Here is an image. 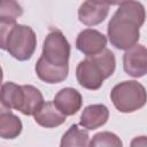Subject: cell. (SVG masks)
Instances as JSON below:
<instances>
[{
    "label": "cell",
    "instance_id": "1",
    "mask_svg": "<svg viewBox=\"0 0 147 147\" xmlns=\"http://www.w3.org/2000/svg\"><path fill=\"white\" fill-rule=\"evenodd\" d=\"M70 44L59 29H52L42 44V52L34 70L45 83L57 84L63 82L69 74Z\"/></svg>",
    "mask_w": 147,
    "mask_h": 147
},
{
    "label": "cell",
    "instance_id": "2",
    "mask_svg": "<svg viewBox=\"0 0 147 147\" xmlns=\"http://www.w3.org/2000/svg\"><path fill=\"white\" fill-rule=\"evenodd\" d=\"M145 8L140 2H121L107 26V36L110 44L122 51H126L138 44L140 28L145 23Z\"/></svg>",
    "mask_w": 147,
    "mask_h": 147
},
{
    "label": "cell",
    "instance_id": "3",
    "mask_svg": "<svg viewBox=\"0 0 147 147\" xmlns=\"http://www.w3.org/2000/svg\"><path fill=\"white\" fill-rule=\"evenodd\" d=\"M116 69V59L114 53L105 48L101 53L86 56L85 60L80 61L76 68V78L78 84L91 91L99 90L103 80L109 78Z\"/></svg>",
    "mask_w": 147,
    "mask_h": 147
},
{
    "label": "cell",
    "instance_id": "4",
    "mask_svg": "<svg viewBox=\"0 0 147 147\" xmlns=\"http://www.w3.org/2000/svg\"><path fill=\"white\" fill-rule=\"evenodd\" d=\"M110 99L118 111L133 113L145 106L146 90L137 80H124L113 87Z\"/></svg>",
    "mask_w": 147,
    "mask_h": 147
},
{
    "label": "cell",
    "instance_id": "5",
    "mask_svg": "<svg viewBox=\"0 0 147 147\" xmlns=\"http://www.w3.org/2000/svg\"><path fill=\"white\" fill-rule=\"evenodd\" d=\"M37 37L34 31L24 24H16L9 33L6 51L18 61H28L36 51Z\"/></svg>",
    "mask_w": 147,
    "mask_h": 147
},
{
    "label": "cell",
    "instance_id": "6",
    "mask_svg": "<svg viewBox=\"0 0 147 147\" xmlns=\"http://www.w3.org/2000/svg\"><path fill=\"white\" fill-rule=\"evenodd\" d=\"M124 71L134 78L144 77L147 72V49L141 44H136L126 49L123 55Z\"/></svg>",
    "mask_w": 147,
    "mask_h": 147
},
{
    "label": "cell",
    "instance_id": "7",
    "mask_svg": "<svg viewBox=\"0 0 147 147\" xmlns=\"http://www.w3.org/2000/svg\"><path fill=\"white\" fill-rule=\"evenodd\" d=\"M107 45V38L95 29H85L80 31L76 39V47L86 56H93L101 53Z\"/></svg>",
    "mask_w": 147,
    "mask_h": 147
},
{
    "label": "cell",
    "instance_id": "8",
    "mask_svg": "<svg viewBox=\"0 0 147 147\" xmlns=\"http://www.w3.org/2000/svg\"><path fill=\"white\" fill-rule=\"evenodd\" d=\"M110 5L107 2L85 1L79 6L78 20L87 26H94L102 23L108 16Z\"/></svg>",
    "mask_w": 147,
    "mask_h": 147
},
{
    "label": "cell",
    "instance_id": "9",
    "mask_svg": "<svg viewBox=\"0 0 147 147\" xmlns=\"http://www.w3.org/2000/svg\"><path fill=\"white\" fill-rule=\"evenodd\" d=\"M53 103L57 110L67 117L75 115L80 109L83 105V98L76 88L64 87L55 94Z\"/></svg>",
    "mask_w": 147,
    "mask_h": 147
},
{
    "label": "cell",
    "instance_id": "10",
    "mask_svg": "<svg viewBox=\"0 0 147 147\" xmlns=\"http://www.w3.org/2000/svg\"><path fill=\"white\" fill-rule=\"evenodd\" d=\"M44 105L41 92L32 85H21V95L16 110L23 115L33 116Z\"/></svg>",
    "mask_w": 147,
    "mask_h": 147
},
{
    "label": "cell",
    "instance_id": "11",
    "mask_svg": "<svg viewBox=\"0 0 147 147\" xmlns=\"http://www.w3.org/2000/svg\"><path fill=\"white\" fill-rule=\"evenodd\" d=\"M109 118V110L105 105L95 103L84 108L79 125L85 130H95L107 123Z\"/></svg>",
    "mask_w": 147,
    "mask_h": 147
},
{
    "label": "cell",
    "instance_id": "12",
    "mask_svg": "<svg viewBox=\"0 0 147 147\" xmlns=\"http://www.w3.org/2000/svg\"><path fill=\"white\" fill-rule=\"evenodd\" d=\"M22 129L23 125L18 116L0 102V138L15 139L21 134Z\"/></svg>",
    "mask_w": 147,
    "mask_h": 147
},
{
    "label": "cell",
    "instance_id": "13",
    "mask_svg": "<svg viewBox=\"0 0 147 147\" xmlns=\"http://www.w3.org/2000/svg\"><path fill=\"white\" fill-rule=\"evenodd\" d=\"M33 117L37 124L46 129L57 127L65 122V116L57 110L53 101L44 102L41 108L33 115Z\"/></svg>",
    "mask_w": 147,
    "mask_h": 147
},
{
    "label": "cell",
    "instance_id": "14",
    "mask_svg": "<svg viewBox=\"0 0 147 147\" xmlns=\"http://www.w3.org/2000/svg\"><path fill=\"white\" fill-rule=\"evenodd\" d=\"M88 139L90 136L87 130L80 129L77 124H72L62 136L60 147H87Z\"/></svg>",
    "mask_w": 147,
    "mask_h": 147
},
{
    "label": "cell",
    "instance_id": "15",
    "mask_svg": "<svg viewBox=\"0 0 147 147\" xmlns=\"http://www.w3.org/2000/svg\"><path fill=\"white\" fill-rule=\"evenodd\" d=\"M87 147H123V142L117 134L103 131L94 134Z\"/></svg>",
    "mask_w": 147,
    "mask_h": 147
},
{
    "label": "cell",
    "instance_id": "16",
    "mask_svg": "<svg viewBox=\"0 0 147 147\" xmlns=\"http://www.w3.org/2000/svg\"><path fill=\"white\" fill-rule=\"evenodd\" d=\"M23 14L22 6L14 0H0V20H16Z\"/></svg>",
    "mask_w": 147,
    "mask_h": 147
},
{
    "label": "cell",
    "instance_id": "17",
    "mask_svg": "<svg viewBox=\"0 0 147 147\" xmlns=\"http://www.w3.org/2000/svg\"><path fill=\"white\" fill-rule=\"evenodd\" d=\"M16 20H0V49L6 51V44L10 31L16 25Z\"/></svg>",
    "mask_w": 147,
    "mask_h": 147
},
{
    "label": "cell",
    "instance_id": "18",
    "mask_svg": "<svg viewBox=\"0 0 147 147\" xmlns=\"http://www.w3.org/2000/svg\"><path fill=\"white\" fill-rule=\"evenodd\" d=\"M130 147H147V138L146 136H139L131 140Z\"/></svg>",
    "mask_w": 147,
    "mask_h": 147
},
{
    "label": "cell",
    "instance_id": "19",
    "mask_svg": "<svg viewBox=\"0 0 147 147\" xmlns=\"http://www.w3.org/2000/svg\"><path fill=\"white\" fill-rule=\"evenodd\" d=\"M2 79H3V71H2V68L0 65V87L2 85Z\"/></svg>",
    "mask_w": 147,
    "mask_h": 147
}]
</instances>
